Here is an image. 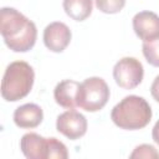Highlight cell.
I'll return each instance as SVG.
<instances>
[{
  "label": "cell",
  "instance_id": "obj_17",
  "mask_svg": "<svg viewBox=\"0 0 159 159\" xmlns=\"http://www.w3.org/2000/svg\"><path fill=\"white\" fill-rule=\"evenodd\" d=\"M152 137H153V140L159 145V120H157V123H155L154 127H153Z\"/></svg>",
  "mask_w": 159,
  "mask_h": 159
},
{
  "label": "cell",
  "instance_id": "obj_10",
  "mask_svg": "<svg viewBox=\"0 0 159 159\" xmlns=\"http://www.w3.org/2000/svg\"><path fill=\"white\" fill-rule=\"evenodd\" d=\"M43 119L42 108L35 103H26L17 107L14 112V123L19 128H36Z\"/></svg>",
  "mask_w": 159,
  "mask_h": 159
},
{
  "label": "cell",
  "instance_id": "obj_14",
  "mask_svg": "<svg viewBox=\"0 0 159 159\" xmlns=\"http://www.w3.org/2000/svg\"><path fill=\"white\" fill-rule=\"evenodd\" d=\"M94 1L97 9L104 14H117L125 5V0H94Z\"/></svg>",
  "mask_w": 159,
  "mask_h": 159
},
{
  "label": "cell",
  "instance_id": "obj_12",
  "mask_svg": "<svg viewBox=\"0 0 159 159\" xmlns=\"http://www.w3.org/2000/svg\"><path fill=\"white\" fill-rule=\"evenodd\" d=\"M63 10L76 21L86 20L92 12V0H63Z\"/></svg>",
  "mask_w": 159,
  "mask_h": 159
},
{
  "label": "cell",
  "instance_id": "obj_9",
  "mask_svg": "<svg viewBox=\"0 0 159 159\" xmlns=\"http://www.w3.org/2000/svg\"><path fill=\"white\" fill-rule=\"evenodd\" d=\"M132 25L135 35L143 41H149L159 36V16L153 11L145 10L135 14Z\"/></svg>",
  "mask_w": 159,
  "mask_h": 159
},
{
  "label": "cell",
  "instance_id": "obj_11",
  "mask_svg": "<svg viewBox=\"0 0 159 159\" xmlns=\"http://www.w3.org/2000/svg\"><path fill=\"white\" fill-rule=\"evenodd\" d=\"M78 87L80 82L73 80H63L58 82L53 89V98L56 103L67 109H73L77 107Z\"/></svg>",
  "mask_w": 159,
  "mask_h": 159
},
{
  "label": "cell",
  "instance_id": "obj_1",
  "mask_svg": "<svg viewBox=\"0 0 159 159\" xmlns=\"http://www.w3.org/2000/svg\"><path fill=\"white\" fill-rule=\"evenodd\" d=\"M0 32L5 45L14 52H27L36 42V25L14 7L0 11Z\"/></svg>",
  "mask_w": 159,
  "mask_h": 159
},
{
  "label": "cell",
  "instance_id": "obj_15",
  "mask_svg": "<svg viewBox=\"0 0 159 159\" xmlns=\"http://www.w3.org/2000/svg\"><path fill=\"white\" fill-rule=\"evenodd\" d=\"M129 157L130 158H149V159L154 158V159H159V153L150 144H140V145L134 148L133 153Z\"/></svg>",
  "mask_w": 159,
  "mask_h": 159
},
{
  "label": "cell",
  "instance_id": "obj_5",
  "mask_svg": "<svg viewBox=\"0 0 159 159\" xmlns=\"http://www.w3.org/2000/svg\"><path fill=\"white\" fill-rule=\"evenodd\" d=\"M109 87L101 77H88L80 83L77 92V107L87 112L101 111L109 99Z\"/></svg>",
  "mask_w": 159,
  "mask_h": 159
},
{
  "label": "cell",
  "instance_id": "obj_8",
  "mask_svg": "<svg viewBox=\"0 0 159 159\" xmlns=\"http://www.w3.org/2000/svg\"><path fill=\"white\" fill-rule=\"evenodd\" d=\"M71 37L70 27L61 21L51 22L43 30V43L52 52H62L70 45Z\"/></svg>",
  "mask_w": 159,
  "mask_h": 159
},
{
  "label": "cell",
  "instance_id": "obj_13",
  "mask_svg": "<svg viewBox=\"0 0 159 159\" xmlns=\"http://www.w3.org/2000/svg\"><path fill=\"white\" fill-rule=\"evenodd\" d=\"M142 51L148 63L159 67V36L149 41H143Z\"/></svg>",
  "mask_w": 159,
  "mask_h": 159
},
{
  "label": "cell",
  "instance_id": "obj_3",
  "mask_svg": "<svg viewBox=\"0 0 159 159\" xmlns=\"http://www.w3.org/2000/svg\"><path fill=\"white\" fill-rule=\"evenodd\" d=\"M34 81V68L25 61H14L4 72L1 81V97L7 102L22 99L31 92Z\"/></svg>",
  "mask_w": 159,
  "mask_h": 159
},
{
  "label": "cell",
  "instance_id": "obj_16",
  "mask_svg": "<svg viewBox=\"0 0 159 159\" xmlns=\"http://www.w3.org/2000/svg\"><path fill=\"white\" fill-rule=\"evenodd\" d=\"M150 93H152V97L159 103V75L154 78V81L150 86Z\"/></svg>",
  "mask_w": 159,
  "mask_h": 159
},
{
  "label": "cell",
  "instance_id": "obj_7",
  "mask_svg": "<svg viewBox=\"0 0 159 159\" xmlns=\"http://www.w3.org/2000/svg\"><path fill=\"white\" fill-rule=\"evenodd\" d=\"M56 129L66 138L71 140H76L86 134L87 119L82 113L75 109H68L57 117Z\"/></svg>",
  "mask_w": 159,
  "mask_h": 159
},
{
  "label": "cell",
  "instance_id": "obj_4",
  "mask_svg": "<svg viewBox=\"0 0 159 159\" xmlns=\"http://www.w3.org/2000/svg\"><path fill=\"white\" fill-rule=\"evenodd\" d=\"M20 149L27 159H67L66 145L57 138H45L37 133H26L21 137Z\"/></svg>",
  "mask_w": 159,
  "mask_h": 159
},
{
  "label": "cell",
  "instance_id": "obj_6",
  "mask_svg": "<svg viewBox=\"0 0 159 159\" xmlns=\"http://www.w3.org/2000/svg\"><path fill=\"white\" fill-rule=\"evenodd\" d=\"M143 77V65L134 57H123L113 67V78L120 88L133 89L140 84Z\"/></svg>",
  "mask_w": 159,
  "mask_h": 159
},
{
  "label": "cell",
  "instance_id": "obj_2",
  "mask_svg": "<svg viewBox=\"0 0 159 159\" xmlns=\"http://www.w3.org/2000/svg\"><path fill=\"white\" fill-rule=\"evenodd\" d=\"M152 114V108L143 97L130 94L112 108L111 119L120 129L137 130L149 124Z\"/></svg>",
  "mask_w": 159,
  "mask_h": 159
}]
</instances>
